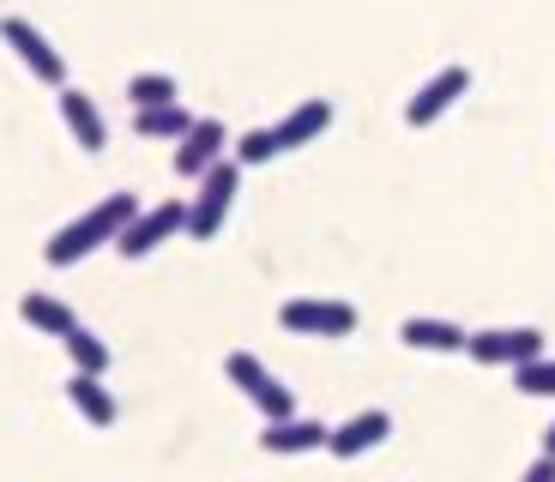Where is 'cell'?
Returning a JSON list of instances; mask_svg holds the SVG:
<instances>
[{
	"label": "cell",
	"instance_id": "cell-1",
	"mask_svg": "<svg viewBox=\"0 0 555 482\" xmlns=\"http://www.w3.org/2000/svg\"><path fill=\"white\" fill-rule=\"evenodd\" d=\"M133 218H139V199H133V193H109V199H98L91 211H79L73 223H61V230L49 235L42 260L55 265V272H67V265H79L85 253L115 248V242H121V230H127Z\"/></svg>",
	"mask_w": 555,
	"mask_h": 482
},
{
	"label": "cell",
	"instance_id": "cell-2",
	"mask_svg": "<svg viewBox=\"0 0 555 482\" xmlns=\"http://www.w3.org/2000/svg\"><path fill=\"white\" fill-rule=\"evenodd\" d=\"M223 380H230V386H242V399H248L254 411L266 416V422H284V416H296L291 386L278 380V374L266 368L260 356H248V350H230V356H223Z\"/></svg>",
	"mask_w": 555,
	"mask_h": 482
},
{
	"label": "cell",
	"instance_id": "cell-3",
	"mask_svg": "<svg viewBox=\"0 0 555 482\" xmlns=\"http://www.w3.org/2000/svg\"><path fill=\"white\" fill-rule=\"evenodd\" d=\"M236 187H242L236 157H223V164H211L206 175H199V193L188 199V235H194V242H211V235L223 230V218L236 206Z\"/></svg>",
	"mask_w": 555,
	"mask_h": 482
},
{
	"label": "cell",
	"instance_id": "cell-4",
	"mask_svg": "<svg viewBox=\"0 0 555 482\" xmlns=\"http://www.w3.org/2000/svg\"><path fill=\"white\" fill-rule=\"evenodd\" d=\"M465 356H472L477 368H526V362L550 356V344H543L538 326H489V331H472V338H465Z\"/></svg>",
	"mask_w": 555,
	"mask_h": 482
},
{
	"label": "cell",
	"instance_id": "cell-5",
	"mask_svg": "<svg viewBox=\"0 0 555 482\" xmlns=\"http://www.w3.org/2000/svg\"><path fill=\"white\" fill-rule=\"evenodd\" d=\"M278 326L291 338H350L357 331V308L350 302H320V296H291L278 308Z\"/></svg>",
	"mask_w": 555,
	"mask_h": 482
},
{
	"label": "cell",
	"instance_id": "cell-6",
	"mask_svg": "<svg viewBox=\"0 0 555 482\" xmlns=\"http://www.w3.org/2000/svg\"><path fill=\"white\" fill-rule=\"evenodd\" d=\"M0 37H7V49H13L18 67H25L37 84H49V91H61V84H67V61H61V49L42 37L30 18H0Z\"/></svg>",
	"mask_w": 555,
	"mask_h": 482
},
{
	"label": "cell",
	"instance_id": "cell-7",
	"mask_svg": "<svg viewBox=\"0 0 555 482\" xmlns=\"http://www.w3.org/2000/svg\"><path fill=\"white\" fill-rule=\"evenodd\" d=\"M181 230H188V199H164V206H145V211H139V218L121 230L115 253H121V260H145V253H157L164 242H176Z\"/></svg>",
	"mask_w": 555,
	"mask_h": 482
},
{
	"label": "cell",
	"instance_id": "cell-8",
	"mask_svg": "<svg viewBox=\"0 0 555 482\" xmlns=\"http://www.w3.org/2000/svg\"><path fill=\"white\" fill-rule=\"evenodd\" d=\"M465 91H472V67H441L435 79L416 84V96L404 103V127H435Z\"/></svg>",
	"mask_w": 555,
	"mask_h": 482
},
{
	"label": "cell",
	"instance_id": "cell-9",
	"mask_svg": "<svg viewBox=\"0 0 555 482\" xmlns=\"http://www.w3.org/2000/svg\"><path fill=\"white\" fill-rule=\"evenodd\" d=\"M236 139L223 133V121H211V115H199L194 127H188V139L176 145V175L181 181H199L211 164H223V152H230Z\"/></svg>",
	"mask_w": 555,
	"mask_h": 482
},
{
	"label": "cell",
	"instance_id": "cell-10",
	"mask_svg": "<svg viewBox=\"0 0 555 482\" xmlns=\"http://www.w3.org/2000/svg\"><path fill=\"white\" fill-rule=\"evenodd\" d=\"M326 441H333V428L314 422V416H284V422H266V428H260V453H272V458L320 453Z\"/></svg>",
	"mask_w": 555,
	"mask_h": 482
},
{
	"label": "cell",
	"instance_id": "cell-11",
	"mask_svg": "<svg viewBox=\"0 0 555 482\" xmlns=\"http://www.w3.org/2000/svg\"><path fill=\"white\" fill-rule=\"evenodd\" d=\"M55 103H61V127H67V133L79 139V152H91V157H98L103 145H109V127H103V109H98V103H91V96L79 91V84H61V96H55Z\"/></svg>",
	"mask_w": 555,
	"mask_h": 482
},
{
	"label": "cell",
	"instance_id": "cell-12",
	"mask_svg": "<svg viewBox=\"0 0 555 482\" xmlns=\"http://www.w3.org/2000/svg\"><path fill=\"white\" fill-rule=\"evenodd\" d=\"M387 434H392V416L387 411H357V416H345V422L333 428L326 453H333V458H362V453H375Z\"/></svg>",
	"mask_w": 555,
	"mask_h": 482
},
{
	"label": "cell",
	"instance_id": "cell-13",
	"mask_svg": "<svg viewBox=\"0 0 555 482\" xmlns=\"http://www.w3.org/2000/svg\"><path fill=\"white\" fill-rule=\"evenodd\" d=\"M465 338H472L465 326H453V320H435V314H411V320L399 326V344L429 350V356H465Z\"/></svg>",
	"mask_w": 555,
	"mask_h": 482
},
{
	"label": "cell",
	"instance_id": "cell-14",
	"mask_svg": "<svg viewBox=\"0 0 555 482\" xmlns=\"http://www.w3.org/2000/svg\"><path fill=\"white\" fill-rule=\"evenodd\" d=\"M67 404L79 411V422H91V428H115V416H121V404H115V392L103 386V374H73Z\"/></svg>",
	"mask_w": 555,
	"mask_h": 482
},
{
	"label": "cell",
	"instance_id": "cell-15",
	"mask_svg": "<svg viewBox=\"0 0 555 482\" xmlns=\"http://www.w3.org/2000/svg\"><path fill=\"white\" fill-rule=\"evenodd\" d=\"M326 127H333V103H326V96H308V103H296V109L278 121V145H284V152H302V145H314Z\"/></svg>",
	"mask_w": 555,
	"mask_h": 482
},
{
	"label": "cell",
	"instance_id": "cell-16",
	"mask_svg": "<svg viewBox=\"0 0 555 482\" xmlns=\"http://www.w3.org/2000/svg\"><path fill=\"white\" fill-rule=\"evenodd\" d=\"M18 320H25L37 338H67L79 320H73L67 302H55V296H42V289H30V296H18Z\"/></svg>",
	"mask_w": 555,
	"mask_h": 482
},
{
	"label": "cell",
	"instance_id": "cell-17",
	"mask_svg": "<svg viewBox=\"0 0 555 482\" xmlns=\"http://www.w3.org/2000/svg\"><path fill=\"white\" fill-rule=\"evenodd\" d=\"M194 121H199V115H188L181 103H157V109H133V133H139V139H169V145H181Z\"/></svg>",
	"mask_w": 555,
	"mask_h": 482
},
{
	"label": "cell",
	"instance_id": "cell-18",
	"mask_svg": "<svg viewBox=\"0 0 555 482\" xmlns=\"http://www.w3.org/2000/svg\"><path fill=\"white\" fill-rule=\"evenodd\" d=\"M61 350H67L73 374H109V344H103L91 326H73L67 338H61Z\"/></svg>",
	"mask_w": 555,
	"mask_h": 482
},
{
	"label": "cell",
	"instance_id": "cell-19",
	"mask_svg": "<svg viewBox=\"0 0 555 482\" xmlns=\"http://www.w3.org/2000/svg\"><path fill=\"white\" fill-rule=\"evenodd\" d=\"M236 157L242 169H260V164H272V157H284V145H278V127H248V133H236Z\"/></svg>",
	"mask_w": 555,
	"mask_h": 482
},
{
	"label": "cell",
	"instance_id": "cell-20",
	"mask_svg": "<svg viewBox=\"0 0 555 482\" xmlns=\"http://www.w3.org/2000/svg\"><path fill=\"white\" fill-rule=\"evenodd\" d=\"M127 103H133V109H157V103H181V91H176L169 73H133V79H127Z\"/></svg>",
	"mask_w": 555,
	"mask_h": 482
},
{
	"label": "cell",
	"instance_id": "cell-21",
	"mask_svg": "<svg viewBox=\"0 0 555 482\" xmlns=\"http://www.w3.org/2000/svg\"><path fill=\"white\" fill-rule=\"evenodd\" d=\"M514 386L526 399H555V356H538L526 368H514Z\"/></svg>",
	"mask_w": 555,
	"mask_h": 482
},
{
	"label": "cell",
	"instance_id": "cell-22",
	"mask_svg": "<svg viewBox=\"0 0 555 482\" xmlns=\"http://www.w3.org/2000/svg\"><path fill=\"white\" fill-rule=\"evenodd\" d=\"M519 482H555V458H550V453H538V458L526 465V477H519Z\"/></svg>",
	"mask_w": 555,
	"mask_h": 482
},
{
	"label": "cell",
	"instance_id": "cell-23",
	"mask_svg": "<svg viewBox=\"0 0 555 482\" xmlns=\"http://www.w3.org/2000/svg\"><path fill=\"white\" fill-rule=\"evenodd\" d=\"M543 453H550V458H555V422H550V428H543Z\"/></svg>",
	"mask_w": 555,
	"mask_h": 482
}]
</instances>
